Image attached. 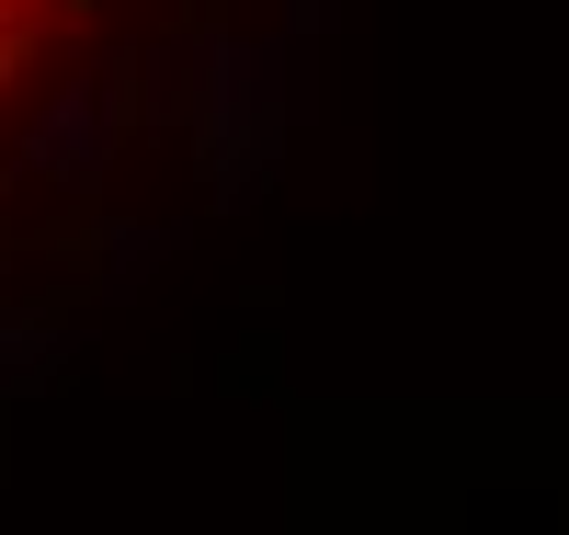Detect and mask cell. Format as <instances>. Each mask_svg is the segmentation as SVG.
I'll return each mask as SVG.
<instances>
[{
	"mask_svg": "<svg viewBox=\"0 0 569 535\" xmlns=\"http://www.w3.org/2000/svg\"><path fill=\"white\" fill-rule=\"evenodd\" d=\"M91 12H103V0H0V103H12V91H34V69L58 58Z\"/></svg>",
	"mask_w": 569,
	"mask_h": 535,
	"instance_id": "1",
	"label": "cell"
}]
</instances>
